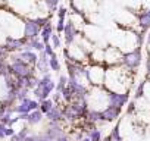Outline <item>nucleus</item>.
I'll return each instance as SVG.
<instances>
[{
	"instance_id": "obj_1",
	"label": "nucleus",
	"mask_w": 150,
	"mask_h": 141,
	"mask_svg": "<svg viewBox=\"0 0 150 141\" xmlns=\"http://www.w3.org/2000/svg\"><path fill=\"white\" fill-rule=\"evenodd\" d=\"M38 119H40V113H34V115H31V119L30 121L31 122H37Z\"/></svg>"
},
{
	"instance_id": "obj_2",
	"label": "nucleus",
	"mask_w": 150,
	"mask_h": 141,
	"mask_svg": "<svg viewBox=\"0 0 150 141\" xmlns=\"http://www.w3.org/2000/svg\"><path fill=\"white\" fill-rule=\"evenodd\" d=\"M2 129H3V128H2V126H0V137H2V135H3V131H2Z\"/></svg>"
}]
</instances>
